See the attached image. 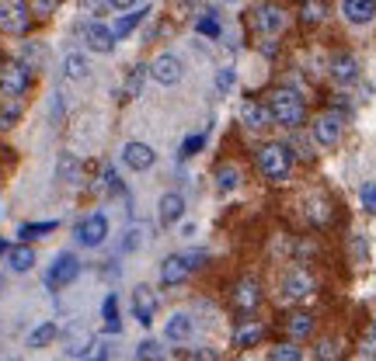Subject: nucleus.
<instances>
[{"instance_id": "obj_1", "label": "nucleus", "mask_w": 376, "mask_h": 361, "mask_svg": "<svg viewBox=\"0 0 376 361\" xmlns=\"http://www.w3.org/2000/svg\"><path fill=\"white\" fill-rule=\"evenodd\" d=\"M265 104H269L272 118H275L279 126H286V129H296V126H303V118H307L303 98H300L296 91H290V87H279V91H272Z\"/></svg>"}, {"instance_id": "obj_2", "label": "nucleus", "mask_w": 376, "mask_h": 361, "mask_svg": "<svg viewBox=\"0 0 376 361\" xmlns=\"http://www.w3.org/2000/svg\"><path fill=\"white\" fill-rule=\"evenodd\" d=\"M290 167H293V153H290V146H282V143H269V146L258 150V171H262L269 180H286L290 178Z\"/></svg>"}, {"instance_id": "obj_3", "label": "nucleus", "mask_w": 376, "mask_h": 361, "mask_svg": "<svg viewBox=\"0 0 376 361\" xmlns=\"http://www.w3.org/2000/svg\"><path fill=\"white\" fill-rule=\"evenodd\" d=\"M28 87H31V66H25V63H4V70H0V94L18 101Z\"/></svg>"}, {"instance_id": "obj_4", "label": "nucleus", "mask_w": 376, "mask_h": 361, "mask_svg": "<svg viewBox=\"0 0 376 361\" xmlns=\"http://www.w3.org/2000/svg\"><path fill=\"white\" fill-rule=\"evenodd\" d=\"M31 21V7L28 0H0V31L7 35H21Z\"/></svg>"}, {"instance_id": "obj_5", "label": "nucleus", "mask_w": 376, "mask_h": 361, "mask_svg": "<svg viewBox=\"0 0 376 361\" xmlns=\"http://www.w3.org/2000/svg\"><path fill=\"white\" fill-rule=\"evenodd\" d=\"M133 316L143 327H150L157 320V292L150 285H136L133 288Z\"/></svg>"}, {"instance_id": "obj_6", "label": "nucleus", "mask_w": 376, "mask_h": 361, "mask_svg": "<svg viewBox=\"0 0 376 361\" xmlns=\"http://www.w3.org/2000/svg\"><path fill=\"white\" fill-rule=\"evenodd\" d=\"M77 275H81V260L74 258V254H59L56 264L49 268V275H46V285L49 288H63V285L74 282Z\"/></svg>"}, {"instance_id": "obj_7", "label": "nucleus", "mask_w": 376, "mask_h": 361, "mask_svg": "<svg viewBox=\"0 0 376 361\" xmlns=\"http://www.w3.org/2000/svg\"><path fill=\"white\" fill-rule=\"evenodd\" d=\"M108 236V219L102 212H94V215H87L81 226H77V240H81L84 247H102Z\"/></svg>"}, {"instance_id": "obj_8", "label": "nucleus", "mask_w": 376, "mask_h": 361, "mask_svg": "<svg viewBox=\"0 0 376 361\" xmlns=\"http://www.w3.org/2000/svg\"><path fill=\"white\" fill-rule=\"evenodd\" d=\"M150 77L164 83V87H174L178 80H182V59L178 56H171V52H164L154 59V66H150Z\"/></svg>"}, {"instance_id": "obj_9", "label": "nucleus", "mask_w": 376, "mask_h": 361, "mask_svg": "<svg viewBox=\"0 0 376 361\" xmlns=\"http://www.w3.org/2000/svg\"><path fill=\"white\" fill-rule=\"evenodd\" d=\"M258 302H262V285L254 282V278H241V282L234 285V306L241 312H254Z\"/></svg>"}, {"instance_id": "obj_10", "label": "nucleus", "mask_w": 376, "mask_h": 361, "mask_svg": "<svg viewBox=\"0 0 376 361\" xmlns=\"http://www.w3.org/2000/svg\"><path fill=\"white\" fill-rule=\"evenodd\" d=\"M241 118H244V126H251V129H269L272 122H275L272 111H269V104L254 101V98L241 101Z\"/></svg>"}, {"instance_id": "obj_11", "label": "nucleus", "mask_w": 376, "mask_h": 361, "mask_svg": "<svg viewBox=\"0 0 376 361\" xmlns=\"http://www.w3.org/2000/svg\"><path fill=\"white\" fill-rule=\"evenodd\" d=\"M314 139H317L321 146H335V143L342 139V118H338L335 111L321 115V118L314 122Z\"/></svg>"}, {"instance_id": "obj_12", "label": "nucleus", "mask_w": 376, "mask_h": 361, "mask_svg": "<svg viewBox=\"0 0 376 361\" xmlns=\"http://www.w3.org/2000/svg\"><path fill=\"white\" fill-rule=\"evenodd\" d=\"M122 160H126V167H133V171H150L154 160H157V153H154L147 143H126Z\"/></svg>"}, {"instance_id": "obj_13", "label": "nucleus", "mask_w": 376, "mask_h": 361, "mask_svg": "<svg viewBox=\"0 0 376 361\" xmlns=\"http://www.w3.org/2000/svg\"><path fill=\"white\" fill-rule=\"evenodd\" d=\"M84 39H87V46L94 52H112L115 49V31L108 25H102V21H94V25H87V31H84Z\"/></svg>"}, {"instance_id": "obj_14", "label": "nucleus", "mask_w": 376, "mask_h": 361, "mask_svg": "<svg viewBox=\"0 0 376 361\" xmlns=\"http://www.w3.org/2000/svg\"><path fill=\"white\" fill-rule=\"evenodd\" d=\"M188 260H185V254H171V258H164V264H161V282L164 285H182L188 278Z\"/></svg>"}, {"instance_id": "obj_15", "label": "nucleus", "mask_w": 376, "mask_h": 361, "mask_svg": "<svg viewBox=\"0 0 376 361\" xmlns=\"http://www.w3.org/2000/svg\"><path fill=\"white\" fill-rule=\"evenodd\" d=\"M342 11L352 25H370L376 18V0H342Z\"/></svg>"}, {"instance_id": "obj_16", "label": "nucleus", "mask_w": 376, "mask_h": 361, "mask_svg": "<svg viewBox=\"0 0 376 361\" xmlns=\"http://www.w3.org/2000/svg\"><path fill=\"white\" fill-rule=\"evenodd\" d=\"M314 292V278L307 275V271H293L286 282H282V295L286 299H303V295H310Z\"/></svg>"}, {"instance_id": "obj_17", "label": "nucleus", "mask_w": 376, "mask_h": 361, "mask_svg": "<svg viewBox=\"0 0 376 361\" xmlns=\"http://www.w3.org/2000/svg\"><path fill=\"white\" fill-rule=\"evenodd\" d=\"M7 268H11V271H18V275L31 271V268H35V250H31L28 243L11 247V250H7Z\"/></svg>"}, {"instance_id": "obj_18", "label": "nucleus", "mask_w": 376, "mask_h": 361, "mask_svg": "<svg viewBox=\"0 0 376 361\" xmlns=\"http://www.w3.org/2000/svg\"><path fill=\"white\" fill-rule=\"evenodd\" d=\"M331 77L338 80V83H352V80L359 77V63L352 59L349 52L335 56V59H331Z\"/></svg>"}, {"instance_id": "obj_19", "label": "nucleus", "mask_w": 376, "mask_h": 361, "mask_svg": "<svg viewBox=\"0 0 376 361\" xmlns=\"http://www.w3.org/2000/svg\"><path fill=\"white\" fill-rule=\"evenodd\" d=\"M182 215H185V198H182L178 191H167L161 198V223L171 226V223H178Z\"/></svg>"}, {"instance_id": "obj_20", "label": "nucleus", "mask_w": 376, "mask_h": 361, "mask_svg": "<svg viewBox=\"0 0 376 361\" xmlns=\"http://www.w3.org/2000/svg\"><path fill=\"white\" fill-rule=\"evenodd\" d=\"M91 351V334L87 330H81V327H70L66 330V355H87Z\"/></svg>"}, {"instance_id": "obj_21", "label": "nucleus", "mask_w": 376, "mask_h": 361, "mask_svg": "<svg viewBox=\"0 0 376 361\" xmlns=\"http://www.w3.org/2000/svg\"><path fill=\"white\" fill-rule=\"evenodd\" d=\"M254 25H258V31H279L282 11H279V7H258V11H254Z\"/></svg>"}, {"instance_id": "obj_22", "label": "nucleus", "mask_w": 376, "mask_h": 361, "mask_svg": "<svg viewBox=\"0 0 376 361\" xmlns=\"http://www.w3.org/2000/svg\"><path fill=\"white\" fill-rule=\"evenodd\" d=\"M324 14H327V4H324V0H303V4H300L303 25H317V21H324Z\"/></svg>"}, {"instance_id": "obj_23", "label": "nucleus", "mask_w": 376, "mask_h": 361, "mask_svg": "<svg viewBox=\"0 0 376 361\" xmlns=\"http://www.w3.org/2000/svg\"><path fill=\"white\" fill-rule=\"evenodd\" d=\"M216 184H219V191H223V195H230V191L241 184V171H237L234 163H223V167L216 171Z\"/></svg>"}, {"instance_id": "obj_24", "label": "nucleus", "mask_w": 376, "mask_h": 361, "mask_svg": "<svg viewBox=\"0 0 376 361\" xmlns=\"http://www.w3.org/2000/svg\"><path fill=\"white\" fill-rule=\"evenodd\" d=\"M56 334H59L56 323H42V327H35V330L28 334V347H35V351H39V347H49L56 340Z\"/></svg>"}, {"instance_id": "obj_25", "label": "nucleus", "mask_w": 376, "mask_h": 361, "mask_svg": "<svg viewBox=\"0 0 376 361\" xmlns=\"http://www.w3.org/2000/svg\"><path fill=\"white\" fill-rule=\"evenodd\" d=\"M188 337H192V320H188L185 312L171 316L167 320V340H188Z\"/></svg>"}, {"instance_id": "obj_26", "label": "nucleus", "mask_w": 376, "mask_h": 361, "mask_svg": "<svg viewBox=\"0 0 376 361\" xmlns=\"http://www.w3.org/2000/svg\"><path fill=\"white\" fill-rule=\"evenodd\" d=\"M87 70H91V66H87V59H84L81 52H70V56L63 59V73H66L70 80H84L87 77Z\"/></svg>"}, {"instance_id": "obj_27", "label": "nucleus", "mask_w": 376, "mask_h": 361, "mask_svg": "<svg viewBox=\"0 0 376 361\" xmlns=\"http://www.w3.org/2000/svg\"><path fill=\"white\" fill-rule=\"evenodd\" d=\"M56 171H59V180L74 184V180L81 178V160H77L74 153H63V156H59V167H56Z\"/></svg>"}, {"instance_id": "obj_28", "label": "nucleus", "mask_w": 376, "mask_h": 361, "mask_svg": "<svg viewBox=\"0 0 376 361\" xmlns=\"http://www.w3.org/2000/svg\"><path fill=\"white\" fill-rule=\"evenodd\" d=\"M147 14H150L147 7H143V11H129V14H122V18H119V25L112 28V31H115V39H126V35H129V31H133V28L147 18Z\"/></svg>"}, {"instance_id": "obj_29", "label": "nucleus", "mask_w": 376, "mask_h": 361, "mask_svg": "<svg viewBox=\"0 0 376 361\" xmlns=\"http://www.w3.org/2000/svg\"><path fill=\"white\" fill-rule=\"evenodd\" d=\"M286 327H290V334L300 340V337H307L314 330V316H310V312H293V316L286 320Z\"/></svg>"}, {"instance_id": "obj_30", "label": "nucleus", "mask_w": 376, "mask_h": 361, "mask_svg": "<svg viewBox=\"0 0 376 361\" xmlns=\"http://www.w3.org/2000/svg\"><path fill=\"white\" fill-rule=\"evenodd\" d=\"M18 118H21V104L11 98V104H4V108H0V129H4V132L14 129V126H18Z\"/></svg>"}, {"instance_id": "obj_31", "label": "nucleus", "mask_w": 376, "mask_h": 361, "mask_svg": "<svg viewBox=\"0 0 376 361\" xmlns=\"http://www.w3.org/2000/svg\"><path fill=\"white\" fill-rule=\"evenodd\" d=\"M307 208H310V219H314L317 226L331 219V205H327V198H310V202H307Z\"/></svg>"}, {"instance_id": "obj_32", "label": "nucleus", "mask_w": 376, "mask_h": 361, "mask_svg": "<svg viewBox=\"0 0 376 361\" xmlns=\"http://www.w3.org/2000/svg\"><path fill=\"white\" fill-rule=\"evenodd\" d=\"M272 361H303V351L296 347V344H279V347H272Z\"/></svg>"}, {"instance_id": "obj_33", "label": "nucleus", "mask_w": 376, "mask_h": 361, "mask_svg": "<svg viewBox=\"0 0 376 361\" xmlns=\"http://www.w3.org/2000/svg\"><path fill=\"white\" fill-rule=\"evenodd\" d=\"M53 230H56L53 219H49V223H28V226L18 230V236H21V240H35V236H46V233H53Z\"/></svg>"}, {"instance_id": "obj_34", "label": "nucleus", "mask_w": 376, "mask_h": 361, "mask_svg": "<svg viewBox=\"0 0 376 361\" xmlns=\"http://www.w3.org/2000/svg\"><path fill=\"white\" fill-rule=\"evenodd\" d=\"M136 358L139 361H164V347L157 344V340H143L139 351H136Z\"/></svg>"}, {"instance_id": "obj_35", "label": "nucleus", "mask_w": 376, "mask_h": 361, "mask_svg": "<svg viewBox=\"0 0 376 361\" xmlns=\"http://www.w3.org/2000/svg\"><path fill=\"white\" fill-rule=\"evenodd\" d=\"M143 77H147V66H136L129 80H126V98H139V91H143Z\"/></svg>"}, {"instance_id": "obj_36", "label": "nucleus", "mask_w": 376, "mask_h": 361, "mask_svg": "<svg viewBox=\"0 0 376 361\" xmlns=\"http://www.w3.org/2000/svg\"><path fill=\"white\" fill-rule=\"evenodd\" d=\"M262 334H265L262 327H244V330H237L234 344H237V347H251V344H258V340H262Z\"/></svg>"}, {"instance_id": "obj_37", "label": "nucleus", "mask_w": 376, "mask_h": 361, "mask_svg": "<svg viewBox=\"0 0 376 361\" xmlns=\"http://www.w3.org/2000/svg\"><path fill=\"white\" fill-rule=\"evenodd\" d=\"M105 330H119V299L115 295H108L105 299Z\"/></svg>"}, {"instance_id": "obj_38", "label": "nucleus", "mask_w": 376, "mask_h": 361, "mask_svg": "<svg viewBox=\"0 0 376 361\" xmlns=\"http://www.w3.org/2000/svg\"><path fill=\"white\" fill-rule=\"evenodd\" d=\"M28 7H31V14H39V18H49L56 7H59V0H31Z\"/></svg>"}, {"instance_id": "obj_39", "label": "nucleus", "mask_w": 376, "mask_h": 361, "mask_svg": "<svg viewBox=\"0 0 376 361\" xmlns=\"http://www.w3.org/2000/svg\"><path fill=\"white\" fill-rule=\"evenodd\" d=\"M338 344L335 340H321V347H317V361H338Z\"/></svg>"}, {"instance_id": "obj_40", "label": "nucleus", "mask_w": 376, "mask_h": 361, "mask_svg": "<svg viewBox=\"0 0 376 361\" xmlns=\"http://www.w3.org/2000/svg\"><path fill=\"white\" fill-rule=\"evenodd\" d=\"M362 208L370 212V215H376V184L370 180V184H362Z\"/></svg>"}, {"instance_id": "obj_41", "label": "nucleus", "mask_w": 376, "mask_h": 361, "mask_svg": "<svg viewBox=\"0 0 376 361\" xmlns=\"http://www.w3.org/2000/svg\"><path fill=\"white\" fill-rule=\"evenodd\" d=\"M202 143H206V136H188L185 143H182V156H195L202 150Z\"/></svg>"}, {"instance_id": "obj_42", "label": "nucleus", "mask_w": 376, "mask_h": 361, "mask_svg": "<svg viewBox=\"0 0 376 361\" xmlns=\"http://www.w3.org/2000/svg\"><path fill=\"white\" fill-rule=\"evenodd\" d=\"M199 31H202V35H209V39H219V18H202V21H199Z\"/></svg>"}, {"instance_id": "obj_43", "label": "nucleus", "mask_w": 376, "mask_h": 361, "mask_svg": "<svg viewBox=\"0 0 376 361\" xmlns=\"http://www.w3.org/2000/svg\"><path fill=\"white\" fill-rule=\"evenodd\" d=\"M230 87H234V70H219V73H216V91L227 94Z\"/></svg>"}, {"instance_id": "obj_44", "label": "nucleus", "mask_w": 376, "mask_h": 361, "mask_svg": "<svg viewBox=\"0 0 376 361\" xmlns=\"http://www.w3.org/2000/svg\"><path fill=\"white\" fill-rule=\"evenodd\" d=\"M108 4H112L115 11H129V7H133L136 0H108Z\"/></svg>"}, {"instance_id": "obj_45", "label": "nucleus", "mask_w": 376, "mask_h": 361, "mask_svg": "<svg viewBox=\"0 0 376 361\" xmlns=\"http://www.w3.org/2000/svg\"><path fill=\"white\" fill-rule=\"evenodd\" d=\"M195 361H216V355H213V351H199V355H195Z\"/></svg>"}, {"instance_id": "obj_46", "label": "nucleus", "mask_w": 376, "mask_h": 361, "mask_svg": "<svg viewBox=\"0 0 376 361\" xmlns=\"http://www.w3.org/2000/svg\"><path fill=\"white\" fill-rule=\"evenodd\" d=\"M0 70H4V56H0Z\"/></svg>"}, {"instance_id": "obj_47", "label": "nucleus", "mask_w": 376, "mask_h": 361, "mask_svg": "<svg viewBox=\"0 0 376 361\" xmlns=\"http://www.w3.org/2000/svg\"><path fill=\"white\" fill-rule=\"evenodd\" d=\"M373 337H376V320H373Z\"/></svg>"}, {"instance_id": "obj_48", "label": "nucleus", "mask_w": 376, "mask_h": 361, "mask_svg": "<svg viewBox=\"0 0 376 361\" xmlns=\"http://www.w3.org/2000/svg\"><path fill=\"white\" fill-rule=\"evenodd\" d=\"M98 361H105V358H98Z\"/></svg>"}]
</instances>
